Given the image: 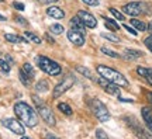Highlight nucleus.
<instances>
[{
	"mask_svg": "<svg viewBox=\"0 0 152 139\" xmlns=\"http://www.w3.org/2000/svg\"><path fill=\"white\" fill-rule=\"evenodd\" d=\"M147 30H148V31H149V32H151V34H152V21H149V23H148V24H147Z\"/></svg>",
	"mask_w": 152,
	"mask_h": 139,
	"instance_id": "e433bc0d",
	"label": "nucleus"
},
{
	"mask_svg": "<svg viewBox=\"0 0 152 139\" xmlns=\"http://www.w3.org/2000/svg\"><path fill=\"white\" fill-rule=\"evenodd\" d=\"M37 65L38 68L42 70V72H45L47 75L49 76H58L62 73V68H61L59 63H56L55 60H52V59L47 58V56H37Z\"/></svg>",
	"mask_w": 152,
	"mask_h": 139,
	"instance_id": "7ed1b4c3",
	"label": "nucleus"
},
{
	"mask_svg": "<svg viewBox=\"0 0 152 139\" xmlns=\"http://www.w3.org/2000/svg\"><path fill=\"white\" fill-rule=\"evenodd\" d=\"M102 52H103L104 55L110 56V58H120V55L117 54V52H114V51H111V49H109V48H106V47H102Z\"/></svg>",
	"mask_w": 152,
	"mask_h": 139,
	"instance_id": "c85d7f7f",
	"label": "nucleus"
},
{
	"mask_svg": "<svg viewBox=\"0 0 152 139\" xmlns=\"http://www.w3.org/2000/svg\"><path fill=\"white\" fill-rule=\"evenodd\" d=\"M75 82L76 79L73 77V76H66L65 79L62 82H59L58 84L54 87V93H52V97L54 98H58V97H61L65 91H68L69 89H71L72 86L75 84Z\"/></svg>",
	"mask_w": 152,
	"mask_h": 139,
	"instance_id": "6e6552de",
	"label": "nucleus"
},
{
	"mask_svg": "<svg viewBox=\"0 0 152 139\" xmlns=\"http://www.w3.org/2000/svg\"><path fill=\"white\" fill-rule=\"evenodd\" d=\"M18 77H20V80H21V83L24 86H27V87L30 86V83H31V79H30V77L26 75V72H24L23 69H20V72H18Z\"/></svg>",
	"mask_w": 152,
	"mask_h": 139,
	"instance_id": "5701e85b",
	"label": "nucleus"
},
{
	"mask_svg": "<svg viewBox=\"0 0 152 139\" xmlns=\"http://www.w3.org/2000/svg\"><path fill=\"white\" fill-rule=\"evenodd\" d=\"M68 39L72 44H75L76 47H82L85 44V35H83V32L77 31V30H73V28L68 31Z\"/></svg>",
	"mask_w": 152,
	"mask_h": 139,
	"instance_id": "9b49d317",
	"label": "nucleus"
},
{
	"mask_svg": "<svg viewBox=\"0 0 152 139\" xmlns=\"http://www.w3.org/2000/svg\"><path fill=\"white\" fill-rule=\"evenodd\" d=\"M4 20H6V17H3L1 14H0V21H4Z\"/></svg>",
	"mask_w": 152,
	"mask_h": 139,
	"instance_id": "79ce46f5",
	"label": "nucleus"
},
{
	"mask_svg": "<svg viewBox=\"0 0 152 139\" xmlns=\"http://www.w3.org/2000/svg\"><path fill=\"white\" fill-rule=\"evenodd\" d=\"M0 68H1V70H3L4 73H9V72H10V65L7 63L6 60H3V59H0Z\"/></svg>",
	"mask_w": 152,
	"mask_h": 139,
	"instance_id": "c756f323",
	"label": "nucleus"
},
{
	"mask_svg": "<svg viewBox=\"0 0 152 139\" xmlns=\"http://www.w3.org/2000/svg\"><path fill=\"white\" fill-rule=\"evenodd\" d=\"M97 83L100 86H102V89H103L106 93H109V94H111V96H117L120 97V89H118V84H115V83H113V82H109L106 80L104 77H102L100 76V79H97Z\"/></svg>",
	"mask_w": 152,
	"mask_h": 139,
	"instance_id": "1a4fd4ad",
	"label": "nucleus"
},
{
	"mask_svg": "<svg viewBox=\"0 0 152 139\" xmlns=\"http://www.w3.org/2000/svg\"><path fill=\"white\" fill-rule=\"evenodd\" d=\"M102 37L106 38V39H109L111 42H120V38L117 35H114V34H109V32H102Z\"/></svg>",
	"mask_w": 152,
	"mask_h": 139,
	"instance_id": "cd10ccee",
	"label": "nucleus"
},
{
	"mask_svg": "<svg viewBox=\"0 0 152 139\" xmlns=\"http://www.w3.org/2000/svg\"><path fill=\"white\" fill-rule=\"evenodd\" d=\"M33 97H34V101H35V104H37V108H38L39 115L42 117V119L48 124L49 127H54L56 121H55V115H54V112H52V110H51L47 104H44V103L39 101V100L37 98V96H33Z\"/></svg>",
	"mask_w": 152,
	"mask_h": 139,
	"instance_id": "39448f33",
	"label": "nucleus"
},
{
	"mask_svg": "<svg viewBox=\"0 0 152 139\" xmlns=\"http://www.w3.org/2000/svg\"><path fill=\"white\" fill-rule=\"evenodd\" d=\"M147 97H148V100H149V103L152 104V91H148V93H147Z\"/></svg>",
	"mask_w": 152,
	"mask_h": 139,
	"instance_id": "4c0bfd02",
	"label": "nucleus"
},
{
	"mask_svg": "<svg viewBox=\"0 0 152 139\" xmlns=\"http://www.w3.org/2000/svg\"><path fill=\"white\" fill-rule=\"evenodd\" d=\"M13 7L16 9V10H20V11H24V4L23 3H18V1H13Z\"/></svg>",
	"mask_w": 152,
	"mask_h": 139,
	"instance_id": "473e14b6",
	"label": "nucleus"
},
{
	"mask_svg": "<svg viewBox=\"0 0 152 139\" xmlns=\"http://www.w3.org/2000/svg\"><path fill=\"white\" fill-rule=\"evenodd\" d=\"M39 3H42V4H52V3H56L58 0H38Z\"/></svg>",
	"mask_w": 152,
	"mask_h": 139,
	"instance_id": "c9c22d12",
	"label": "nucleus"
},
{
	"mask_svg": "<svg viewBox=\"0 0 152 139\" xmlns=\"http://www.w3.org/2000/svg\"><path fill=\"white\" fill-rule=\"evenodd\" d=\"M97 73L102 77H104L106 80L109 82H113L115 84L118 86H123V87H127L128 86V80L125 79L124 75H121L118 70L113 69V68H109V66H104V65H99L97 68Z\"/></svg>",
	"mask_w": 152,
	"mask_h": 139,
	"instance_id": "f03ea898",
	"label": "nucleus"
},
{
	"mask_svg": "<svg viewBox=\"0 0 152 139\" xmlns=\"http://www.w3.org/2000/svg\"><path fill=\"white\" fill-rule=\"evenodd\" d=\"M0 1H4V0H0Z\"/></svg>",
	"mask_w": 152,
	"mask_h": 139,
	"instance_id": "37998d69",
	"label": "nucleus"
},
{
	"mask_svg": "<svg viewBox=\"0 0 152 139\" xmlns=\"http://www.w3.org/2000/svg\"><path fill=\"white\" fill-rule=\"evenodd\" d=\"M71 25H72V28H73V30H77V31L83 32V34H85V31H86V30H85V28H86V25L83 24V21H82L77 16H75L71 20Z\"/></svg>",
	"mask_w": 152,
	"mask_h": 139,
	"instance_id": "2eb2a0df",
	"label": "nucleus"
},
{
	"mask_svg": "<svg viewBox=\"0 0 152 139\" xmlns=\"http://www.w3.org/2000/svg\"><path fill=\"white\" fill-rule=\"evenodd\" d=\"M47 14L49 17H52V18H56V20H62V18H65V11L62 10L61 7L58 6H51L47 9Z\"/></svg>",
	"mask_w": 152,
	"mask_h": 139,
	"instance_id": "ddd939ff",
	"label": "nucleus"
},
{
	"mask_svg": "<svg viewBox=\"0 0 152 139\" xmlns=\"http://www.w3.org/2000/svg\"><path fill=\"white\" fill-rule=\"evenodd\" d=\"M77 17L83 21V24L86 25V28H96V25H97V20L94 18V16L90 14V13H87V11H85V10L77 11Z\"/></svg>",
	"mask_w": 152,
	"mask_h": 139,
	"instance_id": "9d476101",
	"label": "nucleus"
},
{
	"mask_svg": "<svg viewBox=\"0 0 152 139\" xmlns=\"http://www.w3.org/2000/svg\"><path fill=\"white\" fill-rule=\"evenodd\" d=\"M144 44L147 45V48L152 52V35L151 37H148V38H145V39H144Z\"/></svg>",
	"mask_w": 152,
	"mask_h": 139,
	"instance_id": "7c9ffc66",
	"label": "nucleus"
},
{
	"mask_svg": "<svg viewBox=\"0 0 152 139\" xmlns=\"http://www.w3.org/2000/svg\"><path fill=\"white\" fill-rule=\"evenodd\" d=\"M109 10H110V13H111V14H113V16L115 17V18H117V20H120V21H124V20H125L124 14H123V13H121V11L115 10V9H113V7H110Z\"/></svg>",
	"mask_w": 152,
	"mask_h": 139,
	"instance_id": "bb28decb",
	"label": "nucleus"
},
{
	"mask_svg": "<svg viewBox=\"0 0 152 139\" xmlns=\"http://www.w3.org/2000/svg\"><path fill=\"white\" fill-rule=\"evenodd\" d=\"M37 93H47L49 90V82L48 80H39L35 86Z\"/></svg>",
	"mask_w": 152,
	"mask_h": 139,
	"instance_id": "a211bd4d",
	"label": "nucleus"
},
{
	"mask_svg": "<svg viewBox=\"0 0 152 139\" xmlns=\"http://www.w3.org/2000/svg\"><path fill=\"white\" fill-rule=\"evenodd\" d=\"M17 21L21 23V24H27V21H24V20H23V17H17Z\"/></svg>",
	"mask_w": 152,
	"mask_h": 139,
	"instance_id": "58836bf2",
	"label": "nucleus"
},
{
	"mask_svg": "<svg viewBox=\"0 0 152 139\" xmlns=\"http://www.w3.org/2000/svg\"><path fill=\"white\" fill-rule=\"evenodd\" d=\"M89 106H90V110H92V112L94 114V117L97 118L100 122H107L110 119L109 110H107V107H106L99 98H92V100L89 101Z\"/></svg>",
	"mask_w": 152,
	"mask_h": 139,
	"instance_id": "20e7f679",
	"label": "nucleus"
},
{
	"mask_svg": "<svg viewBox=\"0 0 152 139\" xmlns=\"http://www.w3.org/2000/svg\"><path fill=\"white\" fill-rule=\"evenodd\" d=\"M76 70L80 73V75H83L85 77H87V79H93V75L92 72L87 69V68H85V66H76Z\"/></svg>",
	"mask_w": 152,
	"mask_h": 139,
	"instance_id": "b1692460",
	"label": "nucleus"
},
{
	"mask_svg": "<svg viewBox=\"0 0 152 139\" xmlns=\"http://www.w3.org/2000/svg\"><path fill=\"white\" fill-rule=\"evenodd\" d=\"M1 124H3V127L11 131L13 134L16 135H20V136H24V132H26V129H24V124L21 121H18L16 118H4V119H1Z\"/></svg>",
	"mask_w": 152,
	"mask_h": 139,
	"instance_id": "0eeeda50",
	"label": "nucleus"
},
{
	"mask_svg": "<svg viewBox=\"0 0 152 139\" xmlns=\"http://www.w3.org/2000/svg\"><path fill=\"white\" fill-rule=\"evenodd\" d=\"M131 25L135 30H138V31H147V24L144 21L137 20V18H131Z\"/></svg>",
	"mask_w": 152,
	"mask_h": 139,
	"instance_id": "aec40b11",
	"label": "nucleus"
},
{
	"mask_svg": "<svg viewBox=\"0 0 152 139\" xmlns=\"http://www.w3.org/2000/svg\"><path fill=\"white\" fill-rule=\"evenodd\" d=\"M24 37L27 38L28 41H33V42H35V44H41V38L37 37V35H35L34 32L26 31V32H24Z\"/></svg>",
	"mask_w": 152,
	"mask_h": 139,
	"instance_id": "393cba45",
	"label": "nucleus"
},
{
	"mask_svg": "<svg viewBox=\"0 0 152 139\" xmlns=\"http://www.w3.org/2000/svg\"><path fill=\"white\" fill-rule=\"evenodd\" d=\"M58 108H59V111L64 112L65 115H72V114H73V110H72L71 106L66 104V103H59V104H58Z\"/></svg>",
	"mask_w": 152,
	"mask_h": 139,
	"instance_id": "412c9836",
	"label": "nucleus"
},
{
	"mask_svg": "<svg viewBox=\"0 0 152 139\" xmlns=\"http://www.w3.org/2000/svg\"><path fill=\"white\" fill-rule=\"evenodd\" d=\"M6 59H7V62H11V63H13V59H11L10 56H9V55H7V56H6Z\"/></svg>",
	"mask_w": 152,
	"mask_h": 139,
	"instance_id": "a19ab883",
	"label": "nucleus"
},
{
	"mask_svg": "<svg viewBox=\"0 0 152 139\" xmlns=\"http://www.w3.org/2000/svg\"><path fill=\"white\" fill-rule=\"evenodd\" d=\"M45 37H47V39H48V41H49V42H51V44L54 42V39H52V38L49 37V35H45Z\"/></svg>",
	"mask_w": 152,
	"mask_h": 139,
	"instance_id": "ea45409f",
	"label": "nucleus"
},
{
	"mask_svg": "<svg viewBox=\"0 0 152 139\" xmlns=\"http://www.w3.org/2000/svg\"><path fill=\"white\" fill-rule=\"evenodd\" d=\"M103 18H104V24H106V28H107V30H111V31H118L120 30L118 24L114 21V20L107 18V17H103Z\"/></svg>",
	"mask_w": 152,
	"mask_h": 139,
	"instance_id": "6ab92c4d",
	"label": "nucleus"
},
{
	"mask_svg": "<svg viewBox=\"0 0 152 139\" xmlns=\"http://www.w3.org/2000/svg\"><path fill=\"white\" fill-rule=\"evenodd\" d=\"M124 30H127V31L130 32V34H132V35H137V30H134V28L128 27V25H124Z\"/></svg>",
	"mask_w": 152,
	"mask_h": 139,
	"instance_id": "f704fd0d",
	"label": "nucleus"
},
{
	"mask_svg": "<svg viewBox=\"0 0 152 139\" xmlns=\"http://www.w3.org/2000/svg\"><path fill=\"white\" fill-rule=\"evenodd\" d=\"M21 69L24 70V72H26V75H27L28 77L31 79V80H33L34 76H35V72H34V68L31 66V63H24V65H23Z\"/></svg>",
	"mask_w": 152,
	"mask_h": 139,
	"instance_id": "4be33fe9",
	"label": "nucleus"
},
{
	"mask_svg": "<svg viewBox=\"0 0 152 139\" xmlns=\"http://www.w3.org/2000/svg\"><path fill=\"white\" fill-rule=\"evenodd\" d=\"M137 73L141 76V77H144L145 80H148L149 84H152V72H151V69H147V68L138 66V68H137Z\"/></svg>",
	"mask_w": 152,
	"mask_h": 139,
	"instance_id": "4468645a",
	"label": "nucleus"
},
{
	"mask_svg": "<svg viewBox=\"0 0 152 139\" xmlns=\"http://www.w3.org/2000/svg\"><path fill=\"white\" fill-rule=\"evenodd\" d=\"M96 136H97V138H104V139L109 138V135L106 134L103 129H97V131H96Z\"/></svg>",
	"mask_w": 152,
	"mask_h": 139,
	"instance_id": "2f4dec72",
	"label": "nucleus"
},
{
	"mask_svg": "<svg viewBox=\"0 0 152 139\" xmlns=\"http://www.w3.org/2000/svg\"><path fill=\"white\" fill-rule=\"evenodd\" d=\"M141 114H142V118H144V122L147 125L148 132L152 135V110L149 107H142Z\"/></svg>",
	"mask_w": 152,
	"mask_h": 139,
	"instance_id": "f8f14e48",
	"label": "nucleus"
},
{
	"mask_svg": "<svg viewBox=\"0 0 152 139\" xmlns=\"http://www.w3.org/2000/svg\"><path fill=\"white\" fill-rule=\"evenodd\" d=\"M145 6L147 4L142 3V1H131V3H127L123 7V11L131 17H137L142 13H148V7H145Z\"/></svg>",
	"mask_w": 152,
	"mask_h": 139,
	"instance_id": "423d86ee",
	"label": "nucleus"
},
{
	"mask_svg": "<svg viewBox=\"0 0 152 139\" xmlns=\"http://www.w3.org/2000/svg\"><path fill=\"white\" fill-rule=\"evenodd\" d=\"M49 31L52 32V34H55V35H59V34L64 32V27H62L61 24H54V25H51Z\"/></svg>",
	"mask_w": 152,
	"mask_h": 139,
	"instance_id": "a878e982",
	"label": "nucleus"
},
{
	"mask_svg": "<svg viewBox=\"0 0 152 139\" xmlns=\"http://www.w3.org/2000/svg\"><path fill=\"white\" fill-rule=\"evenodd\" d=\"M87 6H99V0H82Z\"/></svg>",
	"mask_w": 152,
	"mask_h": 139,
	"instance_id": "72a5a7b5",
	"label": "nucleus"
},
{
	"mask_svg": "<svg viewBox=\"0 0 152 139\" xmlns=\"http://www.w3.org/2000/svg\"><path fill=\"white\" fill-rule=\"evenodd\" d=\"M4 39L9 41L11 44H20V42H30L27 41L24 37H20V35H16V34H6L4 35Z\"/></svg>",
	"mask_w": 152,
	"mask_h": 139,
	"instance_id": "dca6fc26",
	"label": "nucleus"
},
{
	"mask_svg": "<svg viewBox=\"0 0 152 139\" xmlns=\"http://www.w3.org/2000/svg\"><path fill=\"white\" fill-rule=\"evenodd\" d=\"M141 51H135V49H125L124 51V56L128 59H137V58H141L142 56Z\"/></svg>",
	"mask_w": 152,
	"mask_h": 139,
	"instance_id": "f3484780",
	"label": "nucleus"
},
{
	"mask_svg": "<svg viewBox=\"0 0 152 139\" xmlns=\"http://www.w3.org/2000/svg\"><path fill=\"white\" fill-rule=\"evenodd\" d=\"M14 112H16L17 118L21 121L24 125H27L30 128H33L38 124V115L35 110L31 106H28L27 103L18 101L14 106Z\"/></svg>",
	"mask_w": 152,
	"mask_h": 139,
	"instance_id": "f257e3e1",
	"label": "nucleus"
}]
</instances>
